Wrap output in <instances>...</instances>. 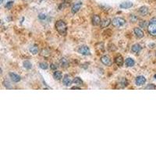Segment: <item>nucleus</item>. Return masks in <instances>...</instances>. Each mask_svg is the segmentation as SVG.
<instances>
[{"instance_id":"1","label":"nucleus","mask_w":156,"mask_h":156,"mask_svg":"<svg viewBox=\"0 0 156 156\" xmlns=\"http://www.w3.org/2000/svg\"><path fill=\"white\" fill-rule=\"evenodd\" d=\"M55 29L58 31L59 35H66L67 32L66 24L63 20H58L55 23Z\"/></svg>"},{"instance_id":"2","label":"nucleus","mask_w":156,"mask_h":156,"mask_svg":"<svg viewBox=\"0 0 156 156\" xmlns=\"http://www.w3.org/2000/svg\"><path fill=\"white\" fill-rule=\"evenodd\" d=\"M148 33L152 36H156V17L150 20L148 26H147Z\"/></svg>"},{"instance_id":"3","label":"nucleus","mask_w":156,"mask_h":156,"mask_svg":"<svg viewBox=\"0 0 156 156\" xmlns=\"http://www.w3.org/2000/svg\"><path fill=\"white\" fill-rule=\"evenodd\" d=\"M125 23H126V20L123 18L121 17H116L112 20V24L115 27H120L122 26H123Z\"/></svg>"},{"instance_id":"4","label":"nucleus","mask_w":156,"mask_h":156,"mask_svg":"<svg viewBox=\"0 0 156 156\" xmlns=\"http://www.w3.org/2000/svg\"><path fill=\"white\" fill-rule=\"evenodd\" d=\"M78 52L81 54V55H91V50L89 49V47L87 46H81L80 48L78 49Z\"/></svg>"},{"instance_id":"5","label":"nucleus","mask_w":156,"mask_h":156,"mask_svg":"<svg viewBox=\"0 0 156 156\" xmlns=\"http://www.w3.org/2000/svg\"><path fill=\"white\" fill-rule=\"evenodd\" d=\"M146 82V78L144 77L143 76H139L136 77V80H135V83L137 86H142Z\"/></svg>"},{"instance_id":"6","label":"nucleus","mask_w":156,"mask_h":156,"mask_svg":"<svg viewBox=\"0 0 156 156\" xmlns=\"http://www.w3.org/2000/svg\"><path fill=\"white\" fill-rule=\"evenodd\" d=\"M81 5H82V3H81V2H76V3H75V4L72 6V8H71V12H72V13H73V14H75V13H77L78 11L81 10Z\"/></svg>"},{"instance_id":"7","label":"nucleus","mask_w":156,"mask_h":156,"mask_svg":"<svg viewBox=\"0 0 156 156\" xmlns=\"http://www.w3.org/2000/svg\"><path fill=\"white\" fill-rule=\"evenodd\" d=\"M72 82H73L72 79L70 78V76L69 75H67V74L65 75L63 79H62V83H63V84L65 85V86H67V87L70 86V85H71Z\"/></svg>"},{"instance_id":"8","label":"nucleus","mask_w":156,"mask_h":156,"mask_svg":"<svg viewBox=\"0 0 156 156\" xmlns=\"http://www.w3.org/2000/svg\"><path fill=\"white\" fill-rule=\"evenodd\" d=\"M101 23V18L98 15H94L92 17V24L94 26H98Z\"/></svg>"},{"instance_id":"9","label":"nucleus","mask_w":156,"mask_h":156,"mask_svg":"<svg viewBox=\"0 0 156 156\" xmlns=\"http://www.w3.org/2000/svg\"><path fill=\"white\" fill-rule=\"evenodd\" d=\"M101 62L106 66H110L112 63V61L108 55H104L101 58Z\"/></svg>"},{"instance_id":"10","label":"nucleus","mask_w":156,"mask_h":156,"mask_svg":"<svg viewBox=\"0 0 156 156\" xmlns=\"http://www.w3.org/2000/svg\"><path fill=\"white\" fill-rule=\"evenodd\" d=\"M9 75H10V77L11 78V80H12L13 82H16V83L20 81V80H21L20 76L18 74H16V73H10Z\"/></svg>"},{"instance_id":"11","label":"nucleus","mask_w":156,"mask_h":156,"mask_svg":"<svg viewBox=\"0 0 156 156\" xmlns=\"http://www.w3.org/2000/svg\"><path fill=\"white\" fill-rule=\"evenodd\" d=\"M134 34L138 38H142L144 36V31L141 29V28H138V27H135L134 28Z\"/></svg>"},{"instance_id":"12","label":"nucleus","mask_w":156,"mask_h":156,"mask_svg":"<svg viewBox=\"0 0 156 156\" xmlns=\"http://www.w3.org/2000/svg\"><path fill=\"white\" fill-rule=\"evenodd\" d=\"M148 12H149L148 8H147V6H145V5H144V6H141L140 9H139V13H140L141 16H144L147 15Z\"/></svg>"},{"instance_id":"13","label":"nucleus","mask_w":156,"mask_h":156,"mask_svg":"<svg viewBox=\"0 0 156 156\" xmlns=\"http://www.w3.org/2000/svg\"><path fill=\"white\" fill-rule=\"evenodd\" d=\"M141 49H142V47L139 44H135V45H134L132 46V49H131V51L134 53H135V54H137V53H139L141 51Z\"/></svg>"},{"instance_id":"14","label":"nucleus","mask_w":156,"mask_h":156,"mask_svg":"<svg viewBox=\"0 0 156 156\" xmlns=\"http://www.w3.org/2000/svg\"><path fill=\"white\" fill-rule=\"evenodd\" d=\"M133 2H129V1H126V2H124L123 3H121L120 7L122 8V9H129V8H131L133 6Z\"/></svg>"},{"instance_id":"15","label":"nucleus","mask_w":156,"mask_h":156,"mask_svg":"<svg viewBox=\"0 0 156 156\" xmlns=\"http://www.w3.org/2000/svg\"><path fill=\"white\" fill-rule=\"evenodd\" d=\"M115 62L116 64L117 65L119 66H122L123 65V62H124V60H123V58L122 57L121 55H119L117 56L116 59H115Z\"/></svg>"},{"instance_id":"16","label":"nucleus","mask_w":156,"mask_h":156,"mask_svg":"<svg viewBox=\"0 0 156 156\" xmlns=\"http://www.w3.org/2000/svg\"><path fill=\"white\" fill-rule=\"evenodd\" d=\"M111 23H112V20L110 19H105L101 23V27H102V28L107 27L109 26Z\"/></svg>"},{"instance_id":"17","label":"nucleus","mask_w":156,"mask_h":156,"mask_svg":"<svg viewBox=\"0 0 156 156\" xmlns=\"http://www.w3.org/2000/svg\"><path fill=\"white\" fill-rule=\"evenodd\" d=\"M125 63H126V66L132 67V66H134L135 62H134V59H133L132 58H127L126 60H125Z\"/></svg>"},{"instance_id":"18","label":"nucleus","mask_w":156,"mask_h":156,"mask_svg":"<svg viewBox=\"0 0 156 156\" xmlns=\"http://www.w3.org/2000/svg\"><path fill=\"white\" fill-rule=\"evenodd\" d=\"M62 73L60 71H58V70H55L53 73V77L56 81H59L62 78Z\"/></svg>"},{"instance_id":"19","label":"nucleus","mask_w":156,"mask_h":156,"mask_svg":"<svg viewBox=\"0 0 156 156\" xmlns=\"http://www.w3.org/2000/svg\"><path fill=\"white\" fill-rule=\"evenodd\" d=\"M60 65L62 67L66 68L69 66V62H68V60L66 58H62L60 59Z\"/></svg>"},{"instance_id":"20","label":"nucleus","mask_w":156,"mask_h":156,"mask_svg":"<svg viewBox=\"0 0 156 156\" xmlns=\"http://www.w3.org/2000/svg\"><path fill=\"white\" fill-rule=\"evenodd\" d=\"M29 51L31 54L33 55H36L38 52V48L36 46V45H31V46L29 48Z\"/></svg>"},{"instance_id":"21","label":"nucleus","mask_w":156,"mask_h":156,"mask_svg":"<svg viewBox=\"0 0 156 156\" xmlns=\"http://www.w3.org/2000/svg\"><path fill=\"white\" fill-rule=\"evenodd\" d=\"M73 83H74L76 85H82V84H84L83 81H82L80 77H75L74 79H73Z\"/></svg>"},{"instance_id":"22","label":"nucleus","mask_w":156,"mask_h":156,"mask_svg":"<svg viewBox=\"0 0 156 156\" xmlns=\"http://www.w3.org/2000/svg\"><path fill=\"white\" fill-rule=\"evenodd\" d=\"M24 68H26V69L30 70L32 68V64H31L29 61H25V62H24Z\"/></svg>"},{"instance_id":"23","label":"nucleus","mask_w":156,"mask_h":156,"mask_svg":"<svg viewBox=\"0 0 156 156\" xmlns=\"http://www.w3.org/2000/svg\"><path fill=\"white\" fill-rule=\"evenodd\" d=\"M39 67L42 70H47L49 68V65H48L46 62H40L39 63Z\"/></svg>"},{"instance_id":"24","label":"nucleus","mask_w":156,"mask_h":156,"mask_svg":"<svg viewBox=\"0 0 156 156\" xmlns=\"http://www.w3.org/2000/svg\"><path fill=\"white\" fill-rule=\"evenodd\" d=\"M144 89H146V90H155L156 86L153 84H147V86H146Z\"/></svg>"},{"instance_id":"25","label":"nucleus","mask_w":156,"mask_h":156,"mask_svg":"<svg viewBox=\"0 0 156 156\" xmlns=\"http://www.w3.org/2000/svg\"><path fill=\"white\" fill-rule=\"evenodd\" d=\"M140 27L141 28H146L147 27V26H148V24H147V21H141L140 22Z\"/></svg>"},{"instance_id":"26","label":"nucleus","mask_w":156,"mask_h":156,"mask_svg":"<svg viewBox=\"0 0 156 156\" xmlns=\"http://www.w3.org/2000/svg\"><path fill=\"white\" fill-rule=\"evenodd\" d=\"M127 84H128V82H127L126 79H125V78L121 79L120 84L122 85V87H126V86H127Z\"/></svg>"},{"instance_id":"27","label":"nucleus","mask_w":156,"mask_h":156,"mask_svg":"<svg viewBox=\"0 0 156 156\" xmlns=\"http://www.w3.org/2000/svg\"><path fill=\"white\" fill-rule=\"evenodd\" d=\"M130 21L133 22V23L137 22V20H138L137 16H135V15H130Z\"/></svg>"},{"instance_id":"28","label":"nucleus","mask_w":156,"mask_h":156,"mask_svg":"<svg viewBox=\"0 0 156 156\" xmlns=\"http://www.w3.org/2000/svg\"><path fill=\"white\" fill-rule=\"evenodd\" d=\"M46 17H47V16H46V14L45 13H40L38 15V18H39V20H45L46 19Z\"/></svg>"},{"instance_id":"29","label":"nucleus","mask_w":156,"mask_h":156,"mask_svg":"<svg viewBox=\"0 0 156 156\" xmlns=\"http://www.w3.org/2000/svg\"><path fill=\"white\" fill-rule=\"evenodd\" d=\"M13 5V2L10 1V2H7V3H6V5H5V8H6V9H8V10H10L11 8H12Z\"/></svg>"},{"instance_id":"30","label":"nucleus","mask_w":156,"mask_h":156,"mask_svg":"<svg viewBox=\"0 0 156 156\" xmlns=\"http://www.w3.org/2000/svg\"><path fill=\"white\" fill-rule=\"evenodd\" d=\"M50 68H51V69H52V70H55L57 69V66H55V64H53V63H52V64H51V65H50Z\"/></svg>"},{"instance_id":"31","label":"nucleus","mask_w":156,"mask_h":156,"mask_svg":"<svg viewBox=\"0 0 156 156\" xmlns=\"http://www.w3.org/2000/svg\"><path fill=\"white\" fill-rule=\"evenodd\" d=\"M71 89H73V90H74V89L81 90V87H71Z\"/></svg>"},{"instance_id":"32","label":"nucleus","mask_w":156,"mask_h":156,"mask_svg":"<svg viewBox=\"0 0 156 156\" xmlns=\"http://www.w3.org/2000/svg\"><path fill=\"white\" fill-rule=\"evenodd\" d=\"M24 2H32L33 0H23Z\"/></svg>"},{"instance_id":"33","label":"nucleus","mask_w":156,"mask_h":156,"mask_svg":"<svg viewBox=\"0 0 156 156\" xmlns=\"http://www.w3.org/2000/svg\"><path fill=\"white\" fill-rule=\"evenodd\" d=\"M3 2H4V0H1V3H2V4L3 3Z\"/></svg>"},{"instance_id":"34","label":"nucleus","mask_w":156,"mask_h":156,"mask_svg":"<svg viewBox=\"0 0 156 156\" xmlns=\"http://www.w3.org/2000/svg\"><path fill=\"white\" fill-rule=\"evenodd\" d=\"M64 1H66V2H67V1H70V0H64Z\"/></svg>"},{"instance_id":"35","label":"nucleus","mask_w":156,"mask_h":156,"mask_svg":"<svg viewBox=\"0 0 156 156\" xmlns=\"http://www.w3.org/2000/svg\"><path fill=\"white\" fill-rule=\"evenodd\" d=\"M155 79H156V74H155Z\"/></svg>"},{"instance_id":"36","label":"nucleus","mask_w":156,"mask_h":156,"mask_svg":"<svg viewBox=\"0 0 156 156\" xmlns=\"http://www.w3.org/2000/svg\"><path fill=\"white\" fill-rule=\"evenodd\" d=\"M155 55H156V53H155Z\"/></svg>"}]
</instances>
